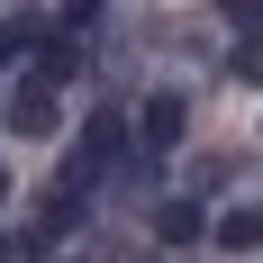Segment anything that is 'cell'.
<instances>
[{"instance_id": "9", "label": "cell", "mask_w": 263, "mask_h": 263, "mask_svg": "<svg viewBox=\"0 0 263 263\" xmlns=\"http://www.w3.org/2000/svg\"><path fill=\"white\" fill-rule=\"evenodd\" d=\"M0 263H27V236H0Z\"/></svg>"}, {"instance_id": "2", "label": "cell", "mask_w": 263, "mask_h": 263, "mask_svg": "<svg viewBox=\"0 0 263 263\" xmlns=\"http://www.w3.org/2000/svg\"><path fill=\"white\" fill-rule=\"evenodd\" d=\"M182 127H191V100L182 91H155V100H136V136H145V145H182Z\"/></svg>"}, {"instance_id": "7", "label": "cell", "mask_w": 263, "mask_h": 263, "mask_svg": "<svg viewBox=\"0 0 263 263\" xmlns=\"http://www.w3.org/2000/svg\"><path fill=\"white\" fill-rule=\"evenodd\" d=\"M82 73V46H64V36H54L46 54H36V82H73Z\"/></svg>"}, {"instance_id": "10", "label": "cell", "mask_w": 263, "mask_h": 263, "mask_svg": "<svg viewBox=\"0 0 263 263\" xmlns=\"http://www.w3.org/2000/svg\"><path fill=\"white\" fill-rule=\"evenodd\" d=\"M0 200H9V173H0Z\"/></svg>"}, {"instance_id": "8", "label": "cell", "mask_w": 263, "mask_h": 263, "mask_svg": "<svg viewBox=\"0 0 263 263\" xmlns=\"http://www.w3.org/2000/svg\"><path fill=\"white\" fill-rule=\"evenodd\" d=\"M236 82H263V36H254V46H236Z\"/></svg>"}, {"instance_id": "3", "label": "cell", "mask_w": 263, "mask_h": 263, "mask_svg": "<svg viewBox=\"0 0 263 263\" xmlns=\"http://www.w3.org/2000/svg\"><path fill=\"white\" fill-rule=\"evenodd\" d=\"M54 27H64V18H46V9H18V18H0V64H18V54H46V46H54Z\"/></svg>"}, {"instance_id": "1", "label": "cell", "mask_w": 263, "mask_h": 263, "mask_svg": "<svg viewBox=\"0 0 263 263\" xmlns=\"http://www.w3.org/2000/svg\"><path fill=\"white\" fill-rule=\"evenodd\" d=\"M0 127L9 136H54L64 127V91H54V82H18V91L0 100Z\"/></svg>"}, {"instance_id": "4", "label": "cell", "mask_w": 263, "mask_h": 263, "mask_svg": "<svg viewBox=\"0 0 263 263\" xmlns=\"http://www.w3.org/2000/svg\"><path fill=\"white\" fill-rule=\"evenodd\" d=\"M73 155L82 163H118V155H127V118H118V109H91V127H82Z\"/></svg>"}, {"instance_id": "6", "label": "cell", "mask_w": 263, "mask_h": 263, "mask_svg": "<svg viewBox=\"0 0 263 263\" xmlns=\"http://www.w3.org/2000/svg\"><path fill=\"white\" fill-rule=\"evenodd\" d=\"M218 245L236 254V245H263V209H227L218 218Z\"/></svg>"}, {"instance_id": "5", "label": "cell", "mask_w": 263, "mask_h": 263, "mask_svg": "<svg viewBox=\"0 0 263 263\" xmlns=\"http://www.w3.org/2000/svg\"><path fill=\"white\" fill-rule=\"evenodd\" d=\"M155 236H163V245H200V236H209L200 200H163V209H155Z\"/></svg>"}]
</instances>
